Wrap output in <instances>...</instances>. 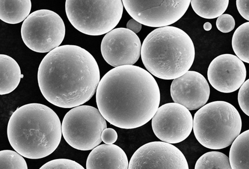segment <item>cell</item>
I'll list each match as a JSON object with an SVG mask.
<instances>
[{"instance_id":"cell-5","label":"cell","mask_w":249,"mask_h":169,"mask_svg":"<svg viewBox=\"0 0 249 169\" xmlns=\"http://www.w3.org/2000/svg\"><path fill=\"white\" fill-rule=\"evenodd\" d=\"M241 115L235 106L225 101H214L200 108L195 115L193 129L196 138L209 149H224L241 134Z\"/></svg>"},{"instance_id":"cell-18","label":"cell","mask_w":249,"mask_h":169,"mask_svg":"<svg viewBox=\"0 0 249 169\" xmlns=\"http://www.w3.org/2000/svg\"><path fill=\"white\" fill-rule=\"evenodd\" d=\"M229 160L231 169H249V130L239 135L233 141Z\"/></svg>"},{"instance_id":"cell-4","label":"cell","mask_w":249,"mask_h":169,"mask_svg":"<svg viewBox=\"0 0 249 169\" xmlns=\"http://www.w3.org/2000/svg\"><path fill=\"white\" fill-rule=\"evenodd\" d=\"M141 57L148 72L159 79L174 80L191 69L195 58L194 43L182 29L157 28L145 38Z\"/></svg>"},{"instance_id":"cell-9","label":"cell","mask_w":249,"mask_h":169,"mask_svg":"<svg viewBox=\"0 0 249 169\" xmlns=\"http://www.w3.org/2000/svg\"><path fill=\"white\" fill-rule=\"evenodd\" d=\"M124 7L136 21L149 27L163 28L178 21L189 8L190 0H123Z\"/></svg>"},{"instance_id":"cell-23","label":"cell","mask_w":249,"mask_h":169,"mask_svg":"<svg viewBox=\"0 0 249 169\" xmlns=\"http://www.w3.org/2000/svg\"><path fill=\"white\" fill-rule=\"evenodd\" d=\"M84 169V168L78 163L67 159L53 160V161L46 163L40 168V169Z\"/></svg>"},{"instance_id":"cell-21","label":"cell","mask_w":249,"mask_h":169,"mask_svg":"<svg viewBox=\"0 0 249 169\" xmlns=\"http://www.w3.org/2000/svg\"><path fill=\"white\" fill-rule=\"evenodd\" d=\"M195 169H231L229 158L224 153L212 151L204 154L197 160Z\"/></svg>"},{"instance_id":"cell-1","label":"cell","mask_w":249,"mask_h":169,"mask_svg":"<svg viewBox=\"0 0 249 169\" xmlns=\"http://www.w3.org/2000/svg\"><path fill=\"white\" fill-rule=\"evenodd\" d=\"M96 102L101 114L112 125L138 128L152 120L158 110L160 88L148 71L124 65L108 71L100 80Z\"/></svg>"},{"instance_id":"cell-19","label":"cell","mask_w":249,"mask_h":169,"mask_svg":"<svg viewBox=\"0 0 249 169\" xmlns=\"http://www.w3.org/2000/svg\"><path fill=\"white\" fill-rule=\"evenodd\" d=\"M229 0L220 1H205L192 0L193 10L198 16L205 19H215L222 16L227 10Z\"/></svg>"},{"instance_id":"cell-8","label":"cell","mask_w":249,"mask_h":169,"mask_svg":"<svg viewBox=\"0 0 249 169\" xmlns=\"http://www.w3.org/2000/svg\"><path fill=\"white\" fill-rule=\"evenodd\" d=\"M65 35L63 20L55 12H34L23 22L21 36L29 49L38 53L50 52L60 47Z\"/></svg>"},{"instance_id":"cell-24","label":"cell","mask_w":249,"mask_h":169,"mask_svg":"<svg viewBox=\"0 0 249 169\" xmlns=\"http://www.w3.org/2000/svg\"><path fill=\"white\" fill-rule=\"evenodd\" d=\"M238 102L243 112L249 116V80L245 81L239 88Z\"/></svg>"},{"instance_id":"cell-12","label":"cell","mask_w":249,"mask_h":169,"mask_svg":"<svg viewBox=\"0 0 249 169\" xmlns=\"http://www.w3.org/2000/svg\"><path fill=\"white\" fill-rule=\"evenodd\" d=\"M128 169H188L183 153L172 144L154 141L139 148L132 156Z\"/></svg>"},{"instance_id":"cell-26","label":"cell","mask_w":249,"mask_h":169,"mask_svg":"<svg viewBox=\"0 0 249 169\" xmlns=\"http://www.w3.org/2000/svg\"><path fill=\"white\" fill-rule=\"evenodd\" d=\"M102 141L107 144H114L118 139V134L113 129L107 128L103 130L102 134Z\"/></svg>"},{"instance_id":"cell-14","label":"cell","mask_w":249,"mask_h":169,"mask_svg":"<svg viewBox=\"0 0 249 169\" xmlns=\"http://www.w3.org/2000/svg\"><path fill=\"white\" fill-rule=\"evenodd\" d=\"M210 94L207 80L195 71H188L174 79L171 85V96L174 101L184 106L189 111L196 110L205 105Z\"/></svg>"},{"instance_id":"cell-2","label":"cell","mask_w":249,"mask_h":169,"mask_svg":"<svg viewBox=\"0 0 249 169\" xmlns=\"http://www.w3.org/2000/svg\"><path fill=\"white\" fill-rule=\"evenodd\" d=\"M38 84L47 101L61 108L87 102L100 81L99 65L81 47L64 45L48 53L38 67Z\"/></svg>"},{"instance_id":"cell-25","label":"cell","mask_w":249,"mask_h":169,"mask_svg":"<svg viewBox=\"0 0 249 169\" xmlns=\"http://www.w3.org/2000/svg\"><path fill=\"white\" fill-rule=\"evenodd\" d=\"M216 26L219 31L227 34L235 28V20L230 14H222L218 17Z\"/></svg>"},{"instance_id":"cell-27","label":"cell","mask_w":249,"mask_h":169,"mask_svg":"<svg viewBox=\"0 0 249 169\" xmlns=\"http://www.w3.org/2000/svg\"><path fill=\"white\" fill-rule=\"evenodd\" d=\"M237 8L240 14L244 19L249 20V0H237Z\"/></svg>"},{"instance_id":"cell-10","label":"cell","mask_w":249,"mask_h":169,"mask_svg":"<svg viewBox=\"0 0 249 169\" xmlns=\"http://www.w3.org/2000/svg\"><path fill=\"white\" fill-rule=\"evenodd\" d=\"M191 113L184 106L168 103L159 108L152 118V129L160 140L172 144L185 141L193 130Z\"/></svg>"},{"instance_id":"cell-22","label":"cell","mask_w":249,"mask_h":169,"mask_svg":"<svg viewBox=\"0 0 249 169\" xmlns=\"http://www.w3.org/2000/svg\"><path fill=\"white\" fill-rule=\"evenodd\" d=\"M0 169H28L23 156L17 151L3 150L0 152Z\"/></svg>"},{"instance_id":"cell-7","label":"cell","mask_w":249,"mask_h":169,"mask_svg":"<svg viewBox=\"0 0 249 169\" xmlns=\"http://www.w3.org/2000/svg\"><path fill=\"white\" fill-rule=\"evenodd\" d=\"M106 120L99 109L89 105L73 108L65 115L62 135L71 147L80 151L92 150L102 141Z\"/></svg>"},{"instance_id":"cell-28","label":"cell","mask_w":249,"mask_h":169,"mask_svg":"<svg viewBox=\"0 0 249 169\" xmlns=\"http://www.w3.org/2000/svg\"><path fill=\"white\" fill-rule=\"evenodd\" d=\"M142 27V24L133 19L129 20L126 25V29L134 32L136 34L141 31Z\"/></svg>"},{"instance_id":"cell-15","label":"cell","mask_w":249,"mask_h":169,"mask_svg":"<svg viewBox=\"0 0 249 169\" xmlns=\"http://www.w3.org/2000/svg\"><path fill=\"white\" fill-rule=\"evenodd\" d=\"M125 152L118 145L102 144L95 147L89 155L87 169H128Z\"/></svg>"},{"instance_id":"cell-17","label":"cell","mask_w":249,"mask_h":169,"mask_svg":"<svg viewBox=\"0 0 249 169\" xmlns=\"http://www.w3.org/2000/svg\"><path fill=\"white\" fill-rule=\"evenodd\" d=\"M32 8L31 0H1L0 19L11 25L25 21L30 15Z\"/></svg>"},{"instance_id":"cell-16","label":"cell","mask_w":249,"mask_h":169,"mask_svg":"<svg viewBox=\"0 0 249 169\" xmlns=\"http://www.w3.org/2000/svg\"><path fill=\"white\" fill-rule=\"evenodd\" d=\"M0 95L8 94L19 85L23 78L20 68L14 59L7 55H0Z\"/></svg>"},{"instance_id":"cell-3","label":"cell","mask_w":249,"mask_h":169,"mask_svg":"<svg viewBox=\"0 0 249 169\" xmlns=\"http://www.w3.org/2000/svg\"><path fill=\"white\" fill-rule=\"evenodd\" d=\"M62 124L56 113L41 103H28L15 111L8 121V141L17 152L30 159L54 152L62 138Z\"/></svg>"},{"instance_id":"cell-11","label":"cell","mask_w":249,"mask_h":169,"mask_svg":"<svg viewBox=\"0 0 249 169\" xmlns=\"http://www.w3.org/2000/svg\"><path fill=\"white\" fill-rule=\"evenodd\" d=\"M141 49L138 35L123 28L114 29L107 34L101 44L103 58L115 68L134 65L140 58Z\"/></svg>"},{"instance_id":"cell-6","label":"cell","mask_w":249,"mask_h":169,"mask_svg":"<svg viewBox=\"0 0 249 169\" xmlns=\"http://www.w3.org/2000/svg\"><path fill=\"white\" fill-rule=\"evenodd\" d=\"M121 0H67L65 11L71 24L82 34L101 35L114 29L122 18Z\"/></svg>"},{"instance_id":"cell-13","label":"cell","mask_w":249,"mask_h":169,"mask_svg":"<svg viewBox=\"0 0 249 169\" xmlns=\"http://www.w3.org/2000/svg\"><path fill=\"white\" fill-rule=\"evenodd\" d=\"M209 81L221 93H231L238 90L247 78V69L241 59L232 54H222L210 64L207 71Z\"/></svg>"},{"instance_id":"cell-20","label":"cell","mask_w":249,"mask_h":169,"mask_svg":"<svg viewBox=\"0 0 249 169\" xmlns=\"http://www.w3.org/2000/svg\"><path fill=\"white\" fill-rule=\"evenodd\" d=\"M249 22L239 26L234 33L232 46L237 57L249 63Z\"/></svg>"},{"instance_id":"cell-29","label":"cell","mask_w":249,"mask_h":169,"mask_svg":"<svg viewBox=\"0 0 249 169\" xmlns=\"http://www.w3.org/2000/svg\"><path fill=\"white\" fill-rule=\"evenodd\" d=\"M203 28L206 31H210L212 29V25L210 22H206L204 23Z\"/></svg>"}]
</instances>
